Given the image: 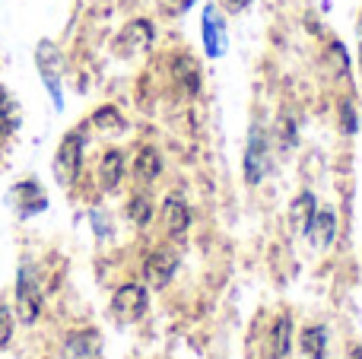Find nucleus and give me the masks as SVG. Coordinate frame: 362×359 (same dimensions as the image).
<instances>
[{
  "label": "nucleus",
  "mask_w": 362,
  "mask_h": 359,
  "mask_svg": "<svg viewBox=\"0 0 362 359\" xmlns=\"http://www.w3.org/2000/svg\"><path fill=\"white\" fill-rule=\"evenodd\" d=\"M80 163H83V134L74 131L61 140V146H57V156H54L57 184L70 188V184L76 182V175H80Z\"/></svg>",
  "instance_id": "f257e3e1"
},
{
  "label": "nucleus",
  "mask_w": 362,
  "mask_h": 359,
  "mask_svg": "<svg viewBox=\"0 0 362 359\" xmlns=\"http://www.w3.org/2000/svg\"><path fill=\"white\" fill-rule=\"evenodd\" d=\"M146 290L140 283H124L121 290H115V299H112V315L118 318L121 324H134L146 315Z\"/></svg>",
  "instance_id": "f03ea898"
},
{
  "label": "nucleus",
  "mask_w": 362,
  "mask_h": 359,
  "mask_svg": "<svg viewBox=\"0 0 362 359\" xmlns=\"http://www.w3.org/2000/svg\"><path fill=\"white\" fill-rule=\"evenodd\" d=\"M42 312V290H38V280L32 273V267H23L16 280V315L23 324H32Z\"/></svg>",
  "instance_id": "7ed1b4c3"
},
{
  "label": "nucleus",
  "mask_w": 362,
  "mask_h": 359,
  "mask_svg": "<svg viewBox=\"0 0 362 359\" xmlns=\"http://www.w3.org/2000/svg\"><path fill=\"white\" fill-rule=\"evenodd\" d=\"M153 23L150 19H131V23L121 29L118 42H115V51H118L121 57H134V54H144V51H150L153 45Z\"/></svg>",
  "instance_id": "20e7f679"
},
{
  "label": "nucleus",
  "mask_w": 362,
  "mask_h": 359,
  "mask_svg": "<svg viewBox=\"0 0 362 359\" xmlns=\"http://www.w3.org/2000/svg\"><path fill=\"white\" fill-rule=\"evenodd\" d=\"M264 175H267V134L255 124L248 134V146H245V178L248 184H257Z\"/></svg>",
  "instance_id": "39448f33"
},
{
  "label": "nucleus",
  "mask_w": 362,
  "mask_h": 359,
  "mask_svg": "<svg viewBox=\"0 0 362 359\" xmlns=\"http://www.w3.org/2000/svg\"><path fill=\"white\" fill-rule=\"evenodd\" d=\"M175 271H178V252H172V248H156L144 264V280L153 290H163Z\"/></svg>",
  "instance_id": "423d86ee"
},
{
  "label": "nucleus",
  "mask_w": 362,
  "mask_h": 359,
  "mask_svg": "<svg viewBox=\"0 0 362 359\" xmlns=\"http://www.w3.org/2000/svg\"><path fill=\"white\" fill-rule=\"evenodd\" d=\"M204 48L210 57H223L226 54V45H229V35H226V19L223 13L216 10V4H206L204 6Z\"/></svg>",
  "instance_id": "0eeeda50"
},
{
  "label": "nucleus",
  "mask_w": 362,
  "mask_h": 359,
  "mask_svg": "<svg viewBox=\"0 0 362 359\" xmlns=\"http://www.w3.org/2000/svg\"><path fill=\"white\" fill-rule=\"evenodd\" d=\"M35 61H38V70H42V76H45V86L51 89V99H54V105L61 108L64 105L61 102V51H57L51 42H42L38 45Z\"/></svg>",
  "instance_id": "6e6552de"
},
{
  "label": "nucleus",
  "mask_w": 362,
  "mask_h": 359,
  "mask_svg": "<svg viewBox=\"0 0 362 359\" xmlns=\"http://www.w3.org/2000/svg\"><path fill=\"white\" fill-rule=\"evenodd\" d=\"M308 242H312L315 252H327L337 235V213L331 207H315V216L308 223Z\"/></svg>",
  "instance_id": "1a4fd4ad"
},
{
  "label": "nucleus",
  "mask_w": 362,
  "mask_h": 359,
  "mask_svg": "<svg viewBox=\"0 0 362 359\" xmlns=\"http://www.w3.org/2000/svg\"><path fill=\"white\" fill-rule=\"evenodd\" d=\"M10 201H13V207H16L19 216L42 213V210L48 207V197H45V191L38 188L35 182H19L16 188L10 191Z\"/></svg>",
  "instance_id": "9d476101"
},
{
  "label": "nucleus",
  "mask_w": 362,
  "mask_h": 359,
  "mask_svg": "<svg viewBox=\"0 0 362 359\" xmlns=\"http://www.w3.org/2000/svg\"><path fill=\"white\" fill-rule=\"evenodd\" d=\"M187 226H191V210H187V204L181 201V197H165V204H163V229H165V235L181 239V235L187 233Z\"/></svg>",
  "instance_id": "9b49d317"
},
{
  "label": "nucleus",
  "mask_w": 362,
  "mask_h": 359,
  "mask_svg": "<svg viewBox=\"0 0 362 359\" xmlns=\"http://www.w3.org/2000/svg\"><path fill=\"white\" fill-rule=\"evenodd\" d=\"M99 334L95 331H80V334H70L64 343V356L67 359H99Z\"/></svg>",
  "instance_id": "f8f14e48"
},
{
  "label": "nucleus",
  "mask_w": 362,
  "mask_h": 359,
  "mask_svg": "<svg viewBox=\"0 0 362 359\" xmlns=\"http://www.w3.org/2000/svg\"><path fill=\"white\" fill-rule=\"evenodd\" d=\"M315 194L312 191H302L299 197L293 201V207H289V229H293V235H305L308 233V223H312L315 216Z\"/></svg>",
  "instance_id": "ddd939ff"
},
{
  "label": "nucleus",
  "mask_w": 362,
  "mask_h": 359,
  "mask_svg": "<svg viewBox=\"0 0 362 359\" xmlns=\"http://www.w3.org/2000/svg\"><path fill=\"white\" fill-rule=\"evenodd\" d=\"M293 350V318L280 315L276 324L270 328V359H283Z\"/></svg>",
  "instance_id": "4468645a"
},
{
  "label": "nucleus",
  "mask_w": 362,
  "mask_h": 359,
  "mask_svg": "<svg viewBox=\"0 0 362 359\" xmlns=\"http://www.w3.org/2000/svg\"><path fill=\"white\" fill-rule=\"evenodd\" d=\"M159 172H163V159H159V153L153 150V146H144V150L137 153V159H134V178H137L140 184H150L159 178Z\"/></svg>",
  "instance_id": "2eb2a0df"
},
{
  "label": "nucleus",
  "mask_w": 362,
  "mask_h": 359,
  "mask_svg": "<svg viewBox=\"0 0 362 359\" xmlns=\"http://www.w3.org/2000/svg\"><path fill=\"white\" fill-rule=\"evenodd\" d=\"M121 175H124V156L121 150H108L99 163V178H102V188L115 191L121 184Z\"/></svg>",
  "instance_id": "dca6fc26"
},
{
  "label": "nucleus",
  "mask_w": 362,
  "mask_h": 359,
  "mask_svg": "<svg viewBox=\"0 0 362 359\" xmlns=\"http://www.w3.org/2000/svg\"><path fill=\"white\" fill-rule=\"evenodd\" d=\"M325 350H327V331L321 328V324L305 328L299 334V353H302V359H325Z\"/></svg>",
  "instance_id": "f3484780"
},
{
  "label": "nucleus",
  "mask_w": 362,
  "mask_h": 359,
  "mask_svg": "<svg viewBox=\"0 0 362 359\" xmlns=\"http://www.w3.org/2000/svg\"><path fill=\"white\" fill-rule=\"evenodd\" d=\"M175 76H178V83H181V89L185 93H197V86H200V80H197V64L191 61V57H178L175 61Z\"/></svg>",
  "instance_id": "a211bd4d"
},
{
  "label": "nucleus",
  "mask_w": 362,
  "mask_h": 359,
  "mask_svg": "<svg viewBox=\"0 0 362 359\" xmlns=\"http://www.w3.org/2000/svg\"><path fill=\"white\" fill-rule=\"evenodd\" d=\"M150 216H153L150 197H146V194L131 197V204H127V220H131L134 226H146V223H150Z\"/></svg>",
  "instance_id": "6ab92c4d"
},
{
  "label": "nucleus",
  "mask_w": 362,
  "mask_h": 359,
  "mask_svg": "<svg viewBox=\"0 0 362 359\" xmlns=\"http://www.w3.org/2000/svg\"><path fill=\"white\" fill-rule=\"evenodd\" d=\"M93 124L99 127V131H124V118H121V112L112 105L99 108V112L93 114Z\"/></svg>",
  "instance_id": "aec40b11"
},
{
  "label": "nucleus",
  "mask_w": 362,
  "mask_h": 359,
  "mask_svg": "<svg viewBox=\"0 0 362 359\" xmlns=\"http://www.w3.org/2000/svg\"><path fill=\"white\" fill-rule=\"evenodd\" d=\"M10 127H13V102H10V95H6V89L0 86V137H4Z\"/></svg>",
  "instance_id": "412c9836"
},
{
  "label": "nucleus",
  "mask_w": 362,
  "mask_h": 359,
  "mask_svg": "<svg viewBox=\"0 0 362 359\" xmlns=\"http://www.w3.org/2000/svg\"><path fill=\"white\" fill-rule=\"evenodd\" d=\"M194 4H197V0H159V10H163L165 16H185Z\"/></svg>",
  "instance_id": "4be33fe9"
},
{
  "label": "nucleus",
  "mask_w": 362,
  "mask_h": 359,
  "mask_svg": "<svg viewBox=\"0 0 362 359\" xmlns=\"http://www.w3.org/2000/svg\"><path fill=\"white\" fill-rule=\"evenodd\" d=\"M10 337H13V312L6 305H0V350L10 343Z\"/></svg>",
  "instance_id": "5701e85b"
},
{
  "label": "nucleus",
  "mask_w": 362,
  "mask_h": 359,
  "mask_svg": "<svg viewBox=\"0 0 362 359\" xmlns=\"http://www.w3.org/2000/svg\"><path fill=\"white\" fill-rule=\"evenodd\" d=\"M340 118H344L346 134H353V131H356V114H353V105H350V102H346V105L340 108Z\"/></svg>",
  "instance_id": "b1692460"
},
{
  "label": "nucleus",
  "mask_w": 362,
  "mask_h": 359,
  "mask_svg": "<svg viewBox=\"0 0 362 359\" xmlns=\"http://www.w3.org/2000/svg\"><path fill=\"white\" fill-rule=\"evenodd\" d=\"M219 6H223L226 13H242L251 6V0H219Z\"/></svg>",
  "instance_id": "393cba45"
},
{
  "label": "nucleus",
  "mask_w": 362,
  "mask_h": 359,
  "mask_svg": "<svg viewBox=\"0 0 362 359\" xmlns=\"http://www.w3.org/2000/svg\"><path fill=\"white\" fill-rule=\"evenodd\" d=\"M346 359H362V343H356V347L350 350V356H346Z\"/></svg>",
  "instance_id": "a878e982"
}]
</instances>
